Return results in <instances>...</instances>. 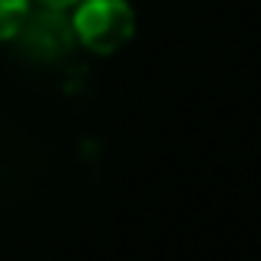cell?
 Returning a JSON list of instances; mask_svg holds the SVG:
<instances>
[{"label":"cell","mask_w":261,"mask_h":261,"mask_svg":"<svg viewBox=\"0 0 261 261\" xmlns=\"http://www.w3.org/2000/svg\"><path fill=\"white\" fill-rule=\"evenodd\" d=\"M76 46L93 57H116L136 37V7L129 0H76L70 7Z\"/></svg>","instance_id":"1"},{"label":"cell","mask_w":261,"mask_h":261,"mask_svg":"<svg viewBox=\"0 0 261 261\" xmlns=\"http://www.w3.org/2000/svg\"><path fill=\"white\" fill-rule=\"evenodd\" d=\"M13 43L27 53V57L40 60V63H53V60L70 57L76 46V33H73V17L70 7L57 4H30L23 23H20Z\"/></svg>","instance_id":"2"},{"label":"cell","mask_w":261,"mask_h":261,"mask_svg":"<svg viewBox=\"0 0 261 261\" xmlns=\"http://www.w3.org/2000/svg\"><path fill=\"white\" fill-rule=\"evenodd\" d=\"M33 0H0V43H13Z\"/></svg>","instance_id":"3"},{"label":"cell","mask_w":261,"mask_h":261,"mask_svg":"<svg viewBox=\"0 0 261 261\" xmlns=\"http://www.w3.org/2000/svg\"><path fill=\"white\" fill-rule=\"evenodd\" d=\"M33 4H57V7H73L76 0H33Z\"/></svg>","instance_id":"4"}]
</instances>
